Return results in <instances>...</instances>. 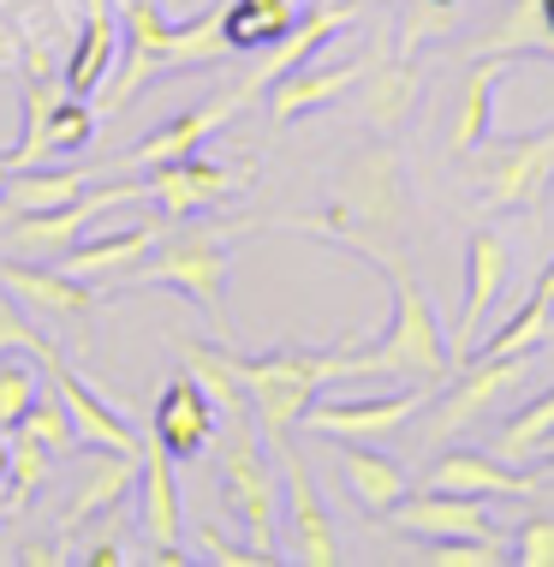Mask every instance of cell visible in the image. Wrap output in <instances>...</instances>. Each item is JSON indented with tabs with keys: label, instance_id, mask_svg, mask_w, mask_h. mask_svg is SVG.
I'll use <instances>...</instances> for the list:
<instances>
[{
	"label": "cell",
	"instance_id": "cell-12",
	"mask_svg": "<svg viewBox=\"0 0 554 567\" xmlns=\"http://www.w3.org/2000/svg\"><path fill=\"white\" fill-rule=\"evenodd\" d=\"M525 364H531V352H513V359H471V364H459V382L448 394H436V412H429V424H424V442H448L459 431H471L477 419H483L495 401H506V394L525 382Z\"/></svg>",
	"mask_w": 554,
	"mask_h": 567
},
{
	"label": "cell",
	"instance_id": "cell-19",
	"mask_svg": "<svg viewBox=\"0 0 554 567\" xmlns=\"http://www.w3.org/2000/svg\"><path fill=\"white\" fill-rule=\"evenodd\" d=\"M424 489H448V496H506V502H525V496H543L548 478L543 472H525V466H506V460H489V454H441L429 466Z\"/></svg>",
	"mask_w": 554,
	"mask_h": 567
},
{
	"label": "cell",
	"instance_id": "cell-13",
	"mask_svg": "<svg viewBox=\"0 0 554 567\" xmlns=\"http://www.w3.org/2000/svg\"><path fill=\"white\" fill-rule=\"evenodd\" d=\"M239 186H251V167H221V162H209L203 150H191V156H179V162H161V167H144V192L161 204L167 221H185V216H197V209L227 204Z\"/></svg>",
	"mask_w": 554,
	"mask_h": 567
},
{
	"label": "cell",
	"instance_id": "cell-38",
	"mask_svg": "<svg viewBox=\"0 0 554 567\" xmlns=\"http://www.w3.org/2000/svg\"><path fill=\"white\" fill-rule=\"evenodd\" d=\"M90 137H96V109H90V96H60L54 102V120H49V150L54 156H72V150H84Z\"/></svg>",
	"mask_w": 554,
	"mask_h": 567
},
{
	"label": "cell",
	"instance_id": "cell-36",
	"mask_svg": "<svg viewBox=\"0 0 554 567\" xmlns=\"http://www.w3.org/2000/svg\"><path fill=\"white\" fill-rule=\"evenodd\" d=\"M19 431H30L42 442V449H54V454H72L79 449V431H72V412H66V394L54 389V377H49V389L36 394V406L24 412V424Z\"/></svg>",
	"mask_w": 554,
	"mask_h": 567
},
{
	"label": "cell",
	"instance_id": "cell-1",
	"mask_svg": "<svg viewBox=\"0 0 554 567\" xmlns=\"http://www.w3.org/2000/svg\"><path fill=\"white\" fill-rule=\"evenodd\" d=\"M346 245V251H358L369 269L388 281L394 293V323L381 329V341L358 347V371L364 377H406V382H448L453 377V347H448V329H441L436 305H429L424 281L411 275L406 264H399L394 245L381 239H334Z\"/></svg>",
	"mask_w": 554,
	"mask_h": 567
},
{
	"label": "cell",
	"instance_id": "cell-22",
	"mask_svg": "<svg viewBox=\"0 0 554 567\" xmlns=\"http://www.w3.org/2000/svg\"><path fill=\"white\" fill-rule=\"evenodd\" d=\"M352 19H364V0H322V7L299 12V24H292L286 37L274 42V49H263V66L251 72L257 90H269L274 79H281V72L304 66V60H316L334 37H341V30H352Z\"/></svg>",
	"mask_w": 554,
	"mask_h": 567
},
{
	"label": "cell",
	"instance_id": "cell-52",
	"mask_svg": "<svg viewBox=\"0 0 554 567\" xmlns=\"http://www.w3.org/2000/svg\"><path fill=\"white\" fill-rule=\"evenodd\" d=\"M114 7H126V0H114Z\"/></svg>",
	"mask_w": 554,
	"mask_h": 567
},
{
	"label": "cell",
	"instance_id": "cell-20",
	"mask_svg": "<svg viewBox=\"0 0 554 567\" xmlns=\"http://www.w3.org/2000/svg\"><path fill=\"white\" fill-rule=\"evenodd\" d=\"M519 72V54H477L471 72L459 79V114H453V132H448V156L453 162H471L477 150L489 144L495 132V90L501 79Z\"/></svg>",
	"mask_w": 554,
	"mask_h": 567
},
{
	"label": "cell",
	"instance_id": "cell-5",
	"mask_svg": "<svg viewBox=\"0 0 554 567\" xmlns=\"http://www.w3.org/2000/svg\"><path fill=\"white\" fill-rule=\"evenodd\" d=\"M406 221V174L388 144L364 150L346 162V174L334 179V209L322 221H292L304 234L322 239H376V234H399Z\"/></svg>",
	"mask_w": 554,
	"mask_h": 567
},
{
	"label": "cell",
	"instance_id": "cell-6",
	"mask_svg": "<svg viewBox=\"0 0 554 567\" xmlns=\"http://www.w3.org/2000/svg\"><path fill=\"white\" fill-rule=\"evenodd\" d=\"M548 186H554V126L477 150V204H483V216H536Z\"/></svg>",
	"mask_w": 554,
	"mask_h": 567
},
{
	"label": "cell",
	"instance_id": "cell-30",
	"mask_svg": "<svg viewBox=\"0 0 554 567\" xmlns=\"http://www.w3.org/2000/svg\"><path fill=\"white\" fill-rule=\"evenodd\" d=\"M167 347L179 352V364L197 377V389L215 401V412H221V419L251 412V394H244V382H239V371H233V352H227V341L209 347V341H197V334H167Z\"/></svg>",
	"mask_w": 554,
	"mask_h": 567
},
{
	"label": "cell",
	"instance_id": "cell-39",
	"mask_svg": "<svg viewBox=\"0 0 554 567\" xmlns=\"http://www.w3.org/2000/svg\"><path fill=\"white\" fill-rule=\"evenodd\" d=\"M459 7H466V0H411L406 30H399V54H418L429 37H448L459 24Z\"/></svg>",
	"mask_w": 554,
	"mask_h": 567
},
{
	"label": "cell",
	"instance_id": "cell-15",
	"mask_svg": "<svg viewBox=\"0 0 554 567\" xmlns=\"http://www.w3.org/2000/svg\"><path fill=\"white\" fill-rule=\"evenodd\" d=\"M369 60L376 54H352V60H304V66L281 72L269 90H263V114L274 126H292V120L328 109V102H341L346 90H358V79L369 72Z\"/></svg>",
	"mask_w": 554,
	"mask_h": 567
},
{
	"label": "cell",
	"instance_id": "cell-18",
	"mask_svg": "<svg viewBox=\"0 0 554 567\" xmlns=\"http://www.w3.org/2000/svg\"><path fill=\"white\" fill-rule=\"evenodd\" d=\"M215 431H221V412H215V401L197 389L191 371H179L161 389L156 412H149V436H156L174 460H197L215 442Z\"/></svg>",
	"mask_w": 554,
	"mask_h": 567
},
{
	"label": "cell",
	"instance_id": "cell-25",
	"mask_svg": "<svg viewBox=\"0 0 554 567\" xmlns=\"http://www.w3.org/2000/svg\"><path fill=\"white\" fill-rule=\"evenodd\" d=\"M156 245H161V227H119V234H102V239H79L66 257H60V269H66L72 281H84V287L102 293V281H126Z\"/></svg>",
	"mask_w": 554,
	"mask_h": 567
},
{
	"label": "cell",
	"instance_id": "cell-33",
	"mask_svg": "<svg viewBox=\"0 0 554 567\" xmlns=\"http://www.w3.org/2000/svg\"><path fill=\"white\" fill-rule=\"evenodd\" d=\"M548 329H554V305L531 293V299L513 311V323H501L489 341L471 347V359H513V352H536V347L548 341ZM471 359H466V364H471Z\"/></svg>",
	"mask_w": 554,
	"mask_h": 567
},
{
	"label": "cell",
	"instance_id": "cell-10",
	"mask_svg": "<svg viewBox=\"0 0 554 567\" xmlns=\"http://www.w3.org/2000/svg\"><path fill=\"white\" fill-rule=\"evenodd\" d=\"M274 466H281V508H286V549L281 556L304 561V567H334L341 561V538H334V519H328V502H322V489L311 478V466H304V454L281 442V449H269Z\"/></svg>",
	"mask_w": 554,
	"mask_h": 567
},
{
	"label": "cell",
	"instance_id": "cell-24",
	"mask_svg": "<svg viewBox=\"0 0 554 567\" xmlns=\"http://www.w3.org/2000/svg\"><path fill=\"white\" fill-rule=\"evenodd\" d=\"M114 66H119V7L114 0H84V30L72 42L66 66H60V84L72 96H96L114 79Z\"/></svg>",
	"mask_w": 554,
	"mask_h": 567
},
{
	"label": "cell",
	"instance_id": "cell-42",
	"mask_svg": "<svg viewBox=\"0 0 554 567\" xmlns=\"http://www.w3.org/2000/svg\"><path fill=\"white\" fill-rule=\"evenodd\" d=\"M197 556H203V561H221V567H257V561H263L257 549H233L215 526H197Z\"/></svg>",
	"mask_w": 554,
	"mask_h": 567
},
{
	"label": "cell",
	"instance_id": "cell-40",
	"mask_svg": "<svg viewBox=\"0 0 554 567\" xmlns=\"http://www.w3.org/2000/svg\"><path fill=\"white\" fill-rule=\"evenodd\" d=\"M424 567H501L506 544H477V538H436V549L418 556Z\"/></svg>",
	"mask_w": 554,
	"mask_h": 567
},
{
	"label": "cell",
	"instance_id": "cell-8",
	"mask_svg": "<svg viewBox=\"0 0 554 567\" xmlns=\"http://www.w3.org/2000/svg\"><path fill=\"white\" fill-rule=\"evenodd\" d=\"M429 401H436V382H406V389L369 394V401H311L304 406V431H316L328 442H388Z\"/></svg>",
	"mask_w": 554,
	"mask_h": 567
},
{
	"label": "cell",
	"instance_id": "cell-48",
	"mask_svg": "<svg viewBox=\"0 0 554 567\" xmlns=\"http://www.w3.org/2000/svg\"><path fill=\"white\" fill-rule=\"evenodd\" d=\"M7 174H12V162H7V150H0V186H7Z\"/></svg>",
	"mask_w": 554,
	"mask_h": 567
},
{
	"label": "cell",
	"instance_id": "cell-31",
	"mask_svg": "<svg viewBox=\"0 0 554 567\" xmlns=\"http://www.w3.org/2000/svg\"><path fill=\"white\" fill-rule=\"evenodd\" d=\"M477 54H519V60H554V24L543 0H513L506 19L477 42Z\"/></svg>",
	"mask_w": 554,
	"mask_h": 567
},
{
	"label": "cell",
	"instance_id": "cell-28",
	"mask_svg": "<svg viewBox=\"0 0 554 567\" xmlns=\"http://www.w3.org/2000/svg\"><path fill=\"white\" fill-rule=\"evenodd\" d=\"M341 478H346L352 502H358L364 514H388L394 502L411 496V472L399 466V460L376 454L369 442H341Z\"/></svg>",
	"mask_w": 554,
	"mask_h": 567
},
{
	"label": "cell",
	"instance_id": "cell-29",
	"mask_svg": "<svg viewBox=\"0 0 554 567\" xmlns=\"http://www.w3.org/2000/svg\"><path fill=\"white\" fill-rule=\"evenodd\" d=\"M79 192H90V167H19L0 186V227L19 216H42V209L72 204Z\"/></svg>",
	"mask_w": 554,
	"mask_h": 567
},
{
	"label": "cell",
	"instance_id": "cell-16",
	"mask_svg": "<svg viewBox=\"0 0 554 567\" xmlns=\"http://www.w3.org/2000/svg\"><path fill=\"white\" fill-rule=\"evenodd\" d=\"M394 532H411V538H477V544H501L495 519H489L483 496H448V489H424V496L394 502L388 514Z\"/></svg>",
	"mask_w": 554,
	"mask_h": 567
},
{
	"label": "cell",
	"instance_id": "cell-35",
	"mask_svg": "<svg viewBox=\"0 0 554 567\" xmlns=\"http://www.w3.org/2000/svg\"><path fill=\"white\" fill-rule=\"evenodd\" d=\"M42 394V364L30 352H0V431H19Z\"/></svg>",
	"mask_w": 554,
	"mask_h": 567
},
{
	"label": "cell",
	"instance_id": "cell-9",
	"mask_svg": "<svg viewBox=\"0 0 554 567\" xmlns=\"http://www.w3.org/2000/svg\"><path fill=\"white\" fill-rule=\"evenodd\" d=\"M119 30H126V54H119L114 79H107V96H102L107 114L132 109L144 96V84L174 72V24H167L161 0H126L119 7Z\"/></svg>",
	"mask_w": 554,
	"mask_h": 567
},
{
	"label": "cell",
	"instance_id": "cell-27",
	"mask_svg": "<svg viewBox=\"0 0 554 567\" xmlns=\"http://www.w3.org/2000/svg\"><path fill=\"white\" fill-rule=\"evenodd\" d=\"M364 90V120L376 132H394L399 120H406L411 109H418V90H424V72H418V60L411 54H376L369 60V72L358 79Z\"/></svg>",
	"mask_w": 554,
	"mask_h": 567
},
{
	"label": "cell",
	"instance_id": "cell-44",
	"mask_svg": "<svg viewBox=\"0 0 554 567\" xmlns=\"http://www.w3.org/2000/svg\"><path fill=\"white\" fill-rule=\"evenodd\" d=\"M84 561L90 567H119V561H126V549H119L114 538H96V549H84Z\"/></svg>",
	"mask_w": 554,
	"mask_h": 567
},
{
	"label": "cell",
	"instance_id": "cell-50",
	"mask_svg": "<svg viewBox=\"0 0 554 567\" xmlns=\"http://www.w3.org/2000/svg\"><path fill=\"white\" fill-rule=\"evenodd\" d=\"M543 7H548V24H554V0H543Z\"/></svg>",
	"mask_w": 554,
	"mask_h": 567
},
{
	"label": "cell",
	"instance_id": "cell-34",
	"mask_svg": "<svg viewBox=\"0 0 554 567\" xmlns=\"http://www.w3.org/2000/svg\"><path fill=\"white\" fill-rule=\"evenodd\" d=\"M7 436H12V466H7V478H0V484H7V496H0V502H7V514H19L24 502L36 496L42 484H49L54 449H42L30 431H7Z\"/></svg>",
	"mask_w": 554,
	"mask_h": 567
},
{
	"label": "cell",
	"instance_id": "cell-21",
	"mask_svg": "<svg viewBox=\"0 0 554 567\" xmlns=\"http://www.w3.org/2000/svg\"><path fill=\"white\" fill-rule=\"evenodd\" d=\"M42 377H54V389L66 394V412H72V431H79V449H114V454H144V431H137L132 419H119L114 406L102 401L96 389H90V382L72 371L66 359H54L49 371Z\"/></svg>",
	"mask_w": 554,
	"mask_h": 567
},
{
	"label": "cell",
	"instance_id": "cell-47",
	"mask_svg": "<svg viewBox=\"0 0 554 567\" xmlns=\"http://www.w3.org/2000/svg\"><path fill=\"white\" fill-rule=\"evenodd\" d=\"M7 466H12V436L0 431V478H7Z\"/></svg>",
	"mask_w": 554,
	"mask_h": 567
},
{
	"label": "cell",
	"instance_id": "cell-11",
	"mask_svg": "<svg viewBox=\"0 0 554 567\" xmlns=\"http://www.w3.org/2000/svg\"><path fill=\"white\" fill-rule=\"evenodd\" d=\"M257 96H263V90H257V79L244 72L239 84L215 90L209 102H197V109H185L179 120H167L161 132H149L144 144H132L126 156H119V167H137V174H144V167H161V162L191 156V150H203V144H209V137L221 132V126H233V114H244Z\"/></svg>",
	"mask_w": 554,
	"mask_h": 567
},
{
	"label": "cell",
	"instance_id": "cell-32",
	"mask_svg": "<svg viewBox=\"0 0 554 567\" xmlns=\"http://www.w3.org/2000/svg\"><path fill=\"white\" fill-rule=\"evenodd\" d=\"M548 436H554V389L536 394L531 406H519L513 419L501 424L495 454L506 460V466H525V460H543L548 454Z\"/></svg>",
	"mask_w": 554,
	"mask_h": 567
},
{
	"label": "cell",
	"instance_id": "cell-45",
	"mask_svg": "<svg viewBox=\"0 0 554 567\" xmlns=\"http://www.w3.org/2000/svg\"><path fill=\"white\" fill-rule=\"evenodd\" d=\"M19 561L49 567V561H66V549H60V544H54V549H49V544H24V549H19Z\"/></svg>",
	"mask_w": 554,
	"mask_h": 567
},
{
	"label": "cell",
	"instance_id": "cell-3",
	"mask_svg": "<svg viewBox=\"0 0 554 567\" xmlns=\"http://www.w3.org/2000/svg\"><path fill=\"white\" fill-rule=\"evenodd\" d=\"M233 234H244V221H227V227H185V234L167 239L144 257L126 287H174L191 305H203L209 329L221 341H233V317H227V275H233Z\"/></svg>",
	"mask_w": 554,
	"mask_h": 567
},
{
	"label": "cell",
	"instance_id": "cell-2",
	"mask_svg": "<svg viewBox=\"0 0 554 567\" xmlns=\"http://www.w3.org/2000/svg\"><path fill=\"white\" fill-rule=\"evenodd\" d=\"M233 352V371L251 394V419L263 431L269 449L292 442V431L304 424V406L316 401L328 382H346V377H364L358 371V341L346 347H274V352Z\"/></svg>",
	"mask_w": 554,
	"mask_h": 567
},
{
	"label": "cell",
	"instance_id": "cell-37",
	"mask_svg": "<svg viewBox=\"0 0 554 567\" xmlns=\"http://www.w3.org/2000/svg\"><path fill=\"white\" fill-rule=\"evenodd\" d=\"M0 352H30L42 371H49V364L60 359V347H54L36 323H30V311L7 293V287H0Z\"/></svg>",
	"mask_w": 554,
	"mask_h": 567
},
{
	"label": "cell",
	"instance_id": "cell-17",
	"mask_svg": "<svg viewBox=\"0 0 554 567\" xmlns=\"http://www.w3.org/2000/svg\"><path fill=\"white\" fill-rule=\"evenodd\" d=\"M0 287L24 305V311H42V317H60V323H90V311L102 305L96 287L72 281L60 264H24V257H7L0 264Z\"/></svg>",
	"mask_w": 554,
	"mask_h": 567
},
{
	"label": "cell",
	"instance_id": "cell-7",
	"mask_svg": "<svg viewBox=\"0 0 554 567\" xmlns=\"http://www.w3.org/2000/svg\"><path fill=\"white\" fill-rule=\"evenodd\" d=\"M119 204H149L144 179H114V186H90L79 192L72 204L60 209H42V216H19L0 227V257H24V264H60L72 245L84 239V227L102 216V209H119Z\"/></svg>",
	"mask_w": 554,
	"mask_h": 567
},
{
	"label": "cell",
	"instance_id": "cell-51",
	"mask_svg": "<svg viewBox=\"0 0 554 567\" xmlns=\"http://www.w3.org/2000/svg\"><path fill=\"white\" fill-rule=\"evenodd\" d=\"M548 460H554V436H548Z\"/></svg>",
	"mask_w": 554,
	"mask_h": 567
},
{
	"label": "cell",
	"instance_id": "cell-41",
	"mask_svg": "<svg viewBox=\"0 0 554 567\" xmlns=\"http://www.w3.org/2000/svg\"><path fill=\"white\" fill-rule=\"evenodd\" d=\"M506 556H513L519 567H554V519H525Z\"/></svg>",
	"mask_w": 554,
	"mask_h": 567
},
{
	"label": "cell",
	"instance_id": "cell-43",
	"mask_svg": "<svg viewBox=\"0 0 554 567\" xmlns=\"http://www.w3.org/2000/svg\"><path fill=\"white\" fill-rule=\"evenodd\" d=\"M19 54H24V37L12 30V19H0V72H19Z\"/></svg>",
	"mask_w": 554,
	"mask_h": 567
},
{
	"label": "cell",
	"instance_id": "cell-23",
	"mask_svg": "<svg viewBox=\"0 0 554 567\" xmlns=\"http://www.w3.org/2000/svg\"><path fill=\"white\" fill-rule=\"evenodd\" d=\"M137 526L156 549H179L185 544V496L174 478V454L156 436L144 442V466H137Z\"/></svg>",
	"mask_w": 554,
	"mask_h": 567
},
{
	"label": "cell",
	"instance_id": "cell-46",
	"mask_svg": "<svg viewBox=\"0 0 554 567\" xmlns=\"http://www.w3.org/2000/svg\"><path fill=\"white\" fill-rule=\"evenodd\" d=\"M531 293L554 305V257H548V269H543V275H536V287H531Z\"/></svg>",
	"mask_w": 554,
	"mask_h": 567
},
{
	"label": "cell",
	"instance_id": "cell-4",
	"mask_svg": "<svg viewBox=\"0 0 554 567\" xmlns=\"http://www.w3.org/2000/svg\"><path fill=\"white\" fill-rule=\"evenodd\" d=\"M227 424V442H221V484H227V502H233L244 538L263 561H281V472L269 466V442L257 431L251 412H233Z\"/></svg>",
	"mask_w": 554,
	"mask_h": 567
},
{
	"label": "cell",
	"instance_id": "cell-26",
	"mask_svg": "<svg viewBox=\"0 0 554 567\" xmlns=\"http://www.w3.org/2000/svg\"><path fill=\"white\" fill-rule=\"evenodd\" d=\"M137 466H144V454H114V449H96L84 460V478L79 489H72V502H66V514H60V532H79L84 519H96L107 514L119 496H132L137 489Z\"/></svg>",
	"mask_w": 554,
	"mask_h": 567
},
{
	"label": "cell",
	"instance_id": "cell-14",
	"mask_svg": "<svg viewBox=\"0 0 554 567\" xmlns=\"http://www.w3.org/2000/svg\"><path fill=\"white\" fill-rule=\"evenodd\" d=\"M506 275H513V251H506V239L495 234V227H477V234L466 239V311H459V329L448 334L453 371L471 359L477 334H483L489 317H495V299H501Z\"/></svg>",
	"mask_w": 554,
	"mask_h": 567
},
{
	"label": "cell",
	"instance_id": "cell-49",
	"mask_svg": "<svg viewBox=\"0 0 554 567\" xmlns=\"http://www.w3.org/2000/svg\"><path fill=\"white\" fill-rule=\"evenodd\" d=\"M7 519H12V514H7V502H0V526H7Z\"/></svg>",
	"mask_w": 554,
	"mask_h": 567
}]
</instances>
